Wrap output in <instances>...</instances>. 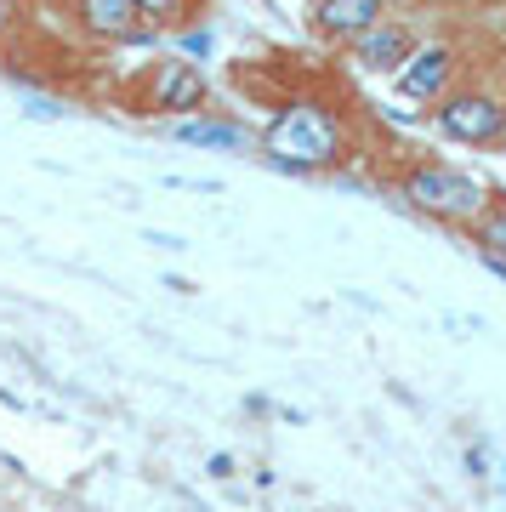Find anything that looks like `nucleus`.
<instances>
[{
  "label": "nucleus",
  "mask_w": 506,
  "mask_h": 512,
  "mask_svg": "<svg viewBox=\"0 0 506 512\" xmlns=\"http://www.w3.org/2000/svg\"><path fill=\"white\" fill-rule=\"evenodd\" d=\"M398 194H404V205H410V211H421V217L450 222V228H467V222L489 205V194H495V188L478 183V177H472V171H461V165L421 160V165H410V171H404Z\"/></svg>",
  "instance_id": "nucleus-3"
},
{
  "label": "nucleus",
  "mask_w": 506,
  "mask_h": 512,
  "mask_svg": "<svg viewBox=\"0 0 506 512\" xmlns=\"http://www.w3.org/2000/svg\"><path fill=\"white\" fill-rule=\"evenodd\" d=\"M381 18H387L381 0H308V35L319 46H353Z\"/></svg>",
  "instance_id": "nucleus-6"
},
{
  "label": "nucleus",
  "mask_w": 506,
  "mask_h": 512,
  "mask_svg": "<svg viewBox=\"0 0 506 512\" xmlns=\"http://www.w3.org/2000/svg\"><path fill=\"white\" fill-rule=\"evenodd\" d=\"M433 126L461 148H495L506 137V103L484 86H450L433 103Z\"/></svg>",
  "instance_id": "nucleus-4"
},
{
  "label": "nucleus",
  "mask_w": 506,
  "mask_h": 512,
  "mask_svg": "<svg viewBox=\"0 0 506 512\" xmlns=\"http://www.w3.org/2000/svg\"><path fill=\"white\" fill-rule=\"evenodd\" d=\"M416 46H421V40H416L410 23L381 18V23H370V29L347 46V63L364 69V74H398V69H404V57L416 52Z\"/></svg>",
  "instance_id": "nucleus-7"
},
{
  "label": "nucleus",
  "mask_w": 506,
  "mask_h": 512,
  "mask_svg": "<svg viewBox=\"0 0 506 512\" xmlns=\"http://www.w3.org/2000/svg\"><path fill=\"white\" fill-rule=\"evenodd\" d=\"M467 234L484 262H506V194H489V205L467 222Z\"/></svg>",
  "instance_id": "nucleus-10"
},
{
  "label": "nucleus",
  "mask_w": 506,
  "mask_h": 512,
  "mask_svg": "<svg viewBox=\"0 0 506 512\" xmlns=\"http://www.w3.org/2000/svg\"><path fill=\"white\" fill-rule=\"evenodd\" d=\"M199 6H205V0H137V12H143L154 29H182V23H194Z\"/></svg>",
  "instance_id": "nucleus-11"
},
{
  "label": "nucleus",
  "mask_w": 506,
  "mask_h": 512,
  "mask_svg": "<svg viewBox=\"0 0 506 512\" xmlns=\"http://www.w3.org/2000/svg\"><path fill=\"white\" fill-rule=\"evenodd\" d=\"M205 473L217 478V484H228V478L239 473V461H234V456H211V461H205Z\"/></svg>",
  "instance_id": "nucleus-12"
},
{
  "label": "nucleus",
  "mask_w": 506,
  "mask_h": 512,
  "mask_svg": "<svg viewBox=\"0 0 506 512\" xmlns=\"http://www.w3.org/2000/svg\"><path fill=\"white\" fill-rule=\"evenodd\" d=\"M347 154H353V143H347L342 114H330L325 103H313V97L285 103V109L268 120V131H262V160L279 165V171H296V177L330 171V165H342Z\"/></svg>",
  "instance_id": "nucleus-1"
},
{
  "label": "nucleus",
  "mask_w": 506,
  "mask_h": 512,
  "mask_svg": "<svg viewBox=\"0 0 506 512\" xmlns=\"http://www.w3.org/2000/svg\"><path fill=\"white\" fill-rule=\"evenodd\" d=\"M455 52L450 46H416V52L404 57V69L393 74L398 97H410V103H438V97L455 86Z\"/></svg>",
  "instance_id": "nucleus-8"
},
{
  "label": "nucleus",
  "mask_w": 506,
  "mask_h": 512,
  "mask_svg": "<svg viewBox=\"0 0 506 512\" xmlns=\"http://www.w3.org/2000/svg\"><path fill=\"white\" fill-rule=\"evenodd\" d=\"M171 137H177V143H194V148H228V154L251 143V131L239 126V120H211L205 109L182 114L177 126H171Z\"/></svg>",
  "instance_id": "nucleus-9"
},
{
  "label": "nucleus",
  "mask_w": 506,
  "mask_h": 512,
  "mask_svg": "<svg viewBox=\"0 0 506 512\" xmlns=\"http://www.w3.org/2000/svg\"><path fill=\"white\" fill-rule=\"evenodd\" d=\"M74 29L97 46H148L160 35L154 23L137 12V0H69Z\"/></svg>",
  "instance_id": "nucleus-5"
},
{
  "label": "nucleus",
  "mask_w": 506,
  "mask_h": 512,
  "mask_svg": "<svg viewBox=\"0 0 506 512\" xmlns=\"http://www.w3.org/2000/svg\"><path fill=\"white\" fill-rule=\"evenodd\" d=\"M205 103H211V80L188 57H154L120 92V109L137 120H182V114H199Z\"/></svg>",
  "instance_id": "nucleus-2"
},
{
  "label": "nucleus",
  "mask_w": 506,
  "mask_h": 512,
  "mask_svg": "<svg viewBox=\"0 0 506 512\" xmlns=\"http://www.w3.org/2000/svg\"><path fill=\"white\" fill-rule=\"evenodd\" d=\"M501 484H506V467H501Z\"/></svg>",
  "instance_id": "nucleus-13"
}]
</instances>
